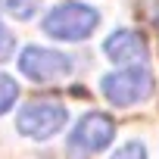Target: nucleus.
I'll list each match as a JSON object with an SVG mask.
<instances>
[{
	"mask_svg": "<svg viewBox=\"0 0 159 159\" xmlns=\"http://www.w3.org/2000/svg\"><path fill=\"white\" fill-rule=\"evenodd\" d=\"M97 25H100V13L88 3H78V0L59 3L44 16V34L56 41H84Z\"/></svg>",
	"mask_w": 159,
	"mask_h": 159,
	"instance_id": "1",
	"label": "nucleus"
},
{
	"mask_svg": "<svg viewBox=\"0 0 159 159\" xmlns=\"http://www.w3.org/2000/svg\"><path fill=\"white\" fill-rule=\"evenodd\" d=\"M150 94H153V75L143 66L122 69V72L103 78V97L112 106H134V103L147 100Z\"/></svg>",
	"mask_w": 159,
	"mask_h": 159,
	"instance_id": "2",
	"label": "nucleus"
},
{
	"mask_svg": "<svg viewBox=\"0 0 159 159\" xmlns=\"http://www.w3.org/2000/svg\"><path fill=\"white\" fill-rule=\"evenodd\" d=\"M19 69L22 75H28L31 81L41 84H53V81H66L72 75V62L66 53L47 50V47H25L19 56Z\"/></svg>",
	"mask_w": 159,
	"mask_h": 159,
	"instance_id": "3",
	"label": "nucleus"
},
{
	"mask_svg": "<svg viewBox=\"0 0 159 159\" xmlns=\"http://www.w3.org/2000/svg\"><path fill=\"white\" fill-rule=\"evenodd\" d=\"M69 119V109L59 106V103H50V100H34L28 103L19 116H16V128L25 134V137H34V140H47L53 137Z\"/></svg>",
	"mask_w": 159,
	"mask_h": 159,
	"instance_id": "4",
	"label": "nucleus"
},
{
	"mask_svg": "<svg viewBox=\"0 0 159 159\" xmlns=\"http://www.w3.org/2000/svg\"><path fill=\"white\" fill-rule=\"evenodd\" d=\"M112 137H116V122L103 112H88L75 125V131L69 137V147L75 153H97V150L109 147Z\"/></svg>",
	"mask_w": 159,
	"mask_h": 159,
	"instance_id": "5",
	"label": "nucleus"
},
{
	"mask_svg": "<svg viewBox=\"0 0 159 159\" xmlns=\"http://www.w3.org/2000/svg\"><path fill=\"white\" fill-rule=\"evenodd\" d=\"M103 50H106V56L112 62H143L147 59V41L137 31H128V28L112 31L106 38Z\"/></svg>",
	"mask_w": 159,
	"mask_h": 159,
	"instance_id": "6",
	"label": "nucleus"
},
{
	"mask_svg": "<svg viewBox=\"0 0 159 159\" xmlns=\"http://www.w3.org/2000/svg\"><path fill=\"white\" fill-rule=\"evenodd\" d=\"M0 7H3L13 19H19V22H28L34 13H38V7H41V0H0Z\"/></svg>",
	"mask_w": 159,
	"mask_h": 159,
	"instance_id": "7",
	"label": "nucleus"
},
{
	"mask_svg": "<svg viewBox=\"0 0 159 159\" xmlns=\"http://www.w3.org/2000/svg\"><path fill=\"white\" fill-rule=\"evenodd\" d=\"M16 97H19V84L13 81L10 75L0 72V116H3V112L16 103Z\"/></svg>",
	"mask_w": 159,
	"mask_h": 159,
	"instance_id": "8",
	"label": "nucleus"
},
{
	"mask_svg": "<svg viewBox=\"0 0 159 159\" xmlns=\"http://www.w3.org/2000/svg\"><path fill=\"white\" fill-rule=\"evenodd\" d=\"M112 159H147V150H143L137 140H128V143H122V147L112 153Z\"/></svg>",
	"mask_w": 159,
	"mask_h": 159,
	"instance_id": "9",
	"label": "nucleus"
},
{
	"mask_svg": "<svg viewBox=\"0 0 159 159\" xmlns=\"http://www.w3.org/2000/svg\"><path fill=\"white\" fill-rule=\"evenodd\" d=\"M10 53H13V38H10V31L0 25V59H10Z\"/></svg>",
	"mask_w": 159,
	"mask_h": 159,
	"instance_id": "10",
	"label": "nucleus"
},
{
	"mask_svg": "<svg viewBox=\"0 0 159 159\" xmlns=\"http://www.w3.org/2000/svg\"><path fill=\"white\" fill-rule=\"evenodd\" d=\"M156 22H159V3H156Z\"/></svg>",
	"mask_w": 159,
	"mask_h": 159,
	"instance_id": "11",
	"label": "nucleus"
}]
</instances>
